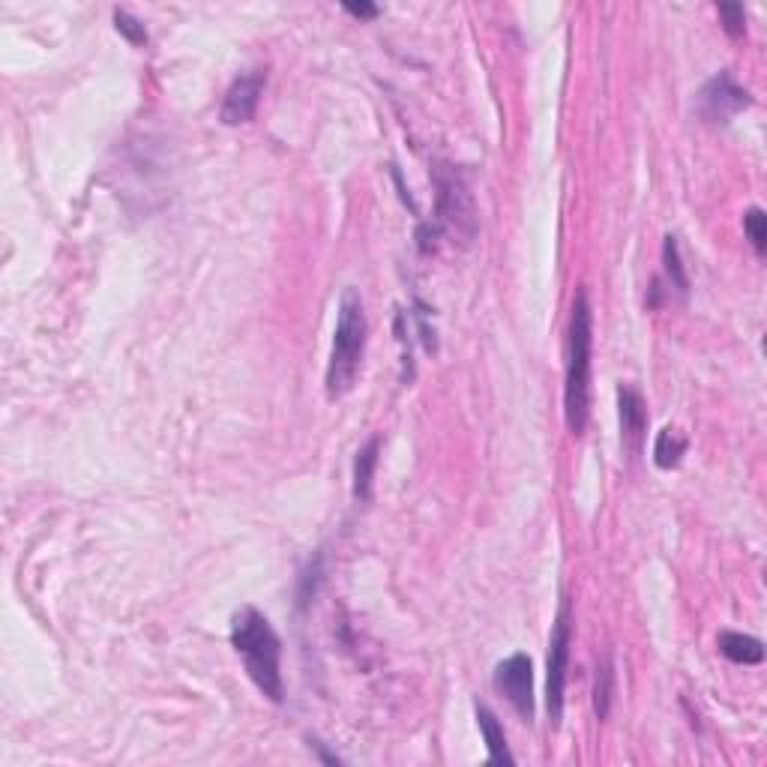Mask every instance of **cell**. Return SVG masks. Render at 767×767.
Segmentation results:
<instances>
[{
    "label": "cell",
    "instance_id": "cell-5",
    "mask_svg": "<svg viewBox=\"0 0 767 767\" xmlns=\"http://www.w3.org/2000/svg\"><path fill=\"white\" fill-rule=\"evenodd\" d=\"M435 186H438V222H435L432 234L447 228L450 234H456L468 243L477 231V216H474V204H471V195H468L462 177L450 165H441L435 171Z\"/></svg>",
    "mask_w": 767,
    "mask_h": 767
},
{
    "label": "cell",
    "instance_id": "cell-13",
    "mask_svg": "<svg viewBox=\"0 0 767 767\" xmlns=\"http://www.w3.org/2000/svg\"><path fill=\"white\" fill-rule=\"evenodd\" d=\"M684 453H687V438H684L678 429L666 426V429L657 435V444H654V462H657V468H663V471L678 468L681 459H684Z\"/></svg>",
    "mask_w": 767,
    "mask_h": 767
},
{
    "label": "cell",
    "instance_id": "cell-8",
    "mask_svg": "<svg viewBox=\"0 0 767 767\" xmlns=\"http://www.w3.org/2000/svg\"><path fill=\"white\" fill-rule=\"evenodd\" d=\"M264 84H267V72L264 69H249L243 75H237L222 99V108H219V120L225 126H240V123H249L258 111V102H261V93H264Z\"/></svg>",
    "mask_w": 767,
    "mask_h": 767
},
{
    "label": "cell",
    "instance_id": "cell-4",
    "mask_svg": "<svg viewBox=\"0 0 767 767\" xmlns=\"http://www.w3.org/2000/svg\"><path fill=\"white\" fill-rule=\"evenodd\" d=\"M570 642H573V606L564 597L555 627H552V642H549V663H546V708L549 720L558 729L564 717V690H567V669H570Z\"/></svg>",
    "mask_w": 767,
    "mask_h": 767
},
{
    "label": "cell",
    "instance_id": "cell-18",
    "mask_svg": "<svg viewBox=\"0 0 767 767\" xmlns=\"http://www.w3.org/2000/svg\"><path fill=\"white\" fill-rule=\"evenodd\" d=\"M114 27H117V33H123L132 45H147V27H144L135 15H129L126 9H114Z\"/></svg>",
    "mask_w": 767,
    "mask_h": 767
},
{
    "label": "cell",
    "instance_id": "cell-12",
    "mask_svg": "<svg viewBox=\"0 0 767 767\" xmlns=\"http://www.w3.org/2000/svg\"><path fill=\"white\" fill-rule=\"evenodd\" d=\"M378 450H381V438H369V441L357 450V459H354V498H357V501H366V498H369L372 474H375V465H378Z\"/></svg>",
    "mask_w": 767,
    "mask_h": 767
},
{
    "label": "cell",
    "instance_id": "cell-14",
    "mask_svg": "<svg viewBox=\"0 0 767 767\" xmlns=\"http://www.w3.org/2000/svg\"><path fill=\"white\" fill-rule=\"evenodd\" d=\"M663 264H666L669 285H672L681 297H687V291H690V279H687V273H684L681 252H678V237H675V234H669V237H666V243H663Z\"/></svg>",
    "mask_w": 767,
    "mask_h": 767
},
{
    "label": "cell",
    "instance_id": "cell-6",
    "mask_svg": "<svg viewBox=\"0 0 767 767\" xmlns=\"http://www.w3.org/2000/svg\"><path fill=\"white\" fill-rule=\"evenodd\" d=\"M750 105H753V96L747 93V87H741L735 81L732 72L714 75L699 93V111H702V117H708L714 123H729L735 114H741Z\"/></svg>",
    "mask_w": 767,
    "mask_h": 767
},
{
    "label": "cell",
    "instance_id": "cell-17",
    "mask_svg": "<svg viewBox=\"0 0 767 767\" xmlns=\"http://www.w3.org/2000/svg\"><path fill=\"white\" fill-rule=\"evenodd\" d=\"M717 12H720V21H723L726 33H729L732 39H738V36L747 33V12H744L741 3H720Z\"/></svg>",
    "mask_w": 767,
    "mask_h": 767
},
{
    "label": "cell",
    "instance_id": "cell-15",
    "mask_svg": "<svg viewBox=\"0 0 767 767\" xmlns=\"http://www.w3.org/2000/svg\"><path fill=\"white\" fill-rule=\"evenodd\" d=\"M612 693H615V672H612V660L606 657L603 666L597 669V687H594V711L600 720L609 717L612 708Z\"/></svg>",
    "mask_w": 767,
    "mask_h": 767
},
{
    "label": "cell",
    "instance_id": "cell-19",
    "mask_svg": "<svg viewBox=\"0 0 767 767\" xmlns=\"http://www.w3.org/2000/svg\"><path fill=\"white\" fill-rule=\"evenodd\" d=\"M345 12L348 15H354V18H378V6L375 3H366V0H360V3H354V0H348L345 3Z\"/></svg>",
    "mask_w": 767,
    "mask_h": 767
},
{
    "label": "cell",
    "instance_id": "cell-11",
    "mask_svg": "<svg viewBox=\"0 0 767 767\" xmlns=\"http://www.w3.org/2000/svg\"><path fill=\"white\" fill-rule=\"evenodd\" d=\"M477 723H480V732H483V741L489 747V765H513V753L507 747V735H504V726L498 723V717L477 705Z\"/></svg>",
    "mask_w": 767,
    "mask_h": 767
},
{
    "label": "cell",
    "instance_id": "cell-3",
    "mask_svg": "<svg viewBox=\"0 0 767 767\" xmlns=\"http://www.w3.org/2000/svg\"><path fill=\"white\" fill-rule=\"evenodd\" d=\"M366 333H369V324H366L363 300L354 288H348L339 303L333 351H330V363H327V396L330 399H339L354 387L360 366H363Z\"/></svg>",
    "mask_w": 767,
    "mask_h": 767
},
{
    "label": "cell",
    "instance_id": "cell-16",
    "mask_svg": "<svg viewBox=\"0 0 767 767\" xmlns=\"http://www.w3.org/2000/svg\"><path fill=\"white\" fill-rule=\"evenodd\" d=\"M744 231H747V237H750V243H753V249L759 252V255H765L767 249V216L762 207H750L747 213H744Z\"/></svg>",
    "mask_w": 767,
    "mask_h": 767
},
{
    "label": "cell",
    "instance_id": "cell-1",
    "mask_svg": "<svg viewBox=\"0 0 767 767\" xmlns=\"http://www.w3.org/2000/svg\"><path fill=\"white\" fill-rule=\"evenodd\" d=\"M231 645L243 657V666L252 684L270 702L279 705L285 699V681H282V642L273 624L255 606H240L231 618Z\"/></svg>",
    "mask_w": 767,
    "mask_h": 767
},
{
    "label": "cell",
    "instance_id": "cell-9",
    "mask_svg": "<svg viewBox=\"0 0 767 767\" xmlns=\"http://www.w3.org/2000/svg\"><path fill=\"white\" fill-rule=\"evenodd\" d=\"M618 414H621V441L630 453H642L648 435V408L636 387H618Z\"/></svg>",
    "mask_w": 767,
    "mask_h": 767
},
{
    "label": "cell",
    "instance_id": "cell-2",
    "mask_svg": "<svg viewBox=\"0 0 767 767\" xmlns=\"http://www.w3.org/2000/svg\"><path fill=\"white\" fill-rule=\"evenodd\" d=\"M591 345H594V315L588 291L582 288L570 309L567 327V366H564V417L573 435H582L591 414Z\"/></svg>",
    "mask_w": 767,
    "mask_h": 767
},
{
    "label": "cell",
    "instance_id": "cell-7",
    "mask_svg": "<svg viewBox=\"0 0 767 767\" xmlns=\"http://www.w3.org/2000/svg\"><path fill=\"white\" fill-rule=\"evenodd\" d=\"M495 687L498 693L516 708L522 720L534 717V666L531 657L513 654L495 669Z\"/></svg>",
    "mask_w": 767,
    "mask_h": 767
},
{
    "label": "cell",
    "instance_id": "cell-10",
    "mask_svg": "<svg viewBox=\"0 0 767 767\" xmlns=\"http://www.w3.org/2000/svg\"><path fill=\"white\" fill-rule=\"evenodd\" d=\"M717 645H720V654L726 660L738 663V666H759L765 660V645L756 636H744V633L726 630V633H720Z\"/></svg>",
    "mask_w": 767,
    "mask_h": 767
}]
</instances>
